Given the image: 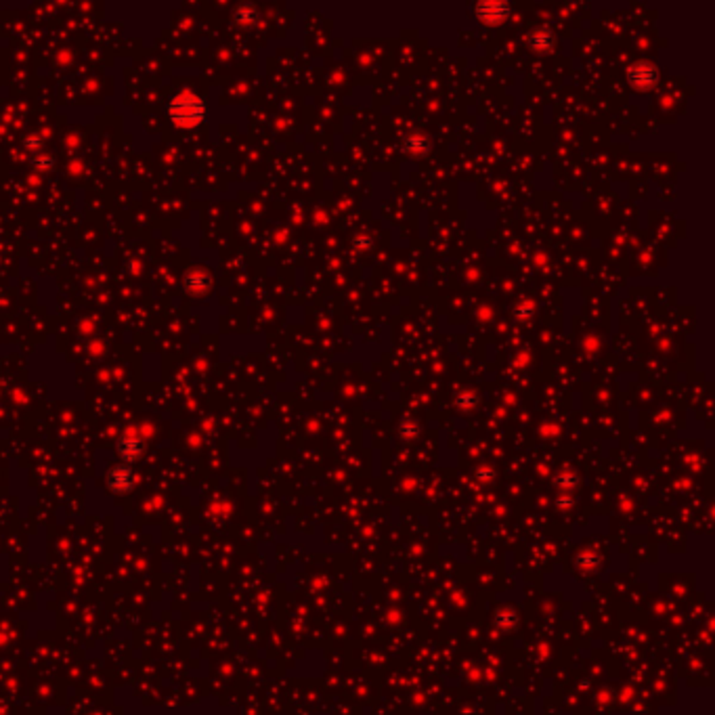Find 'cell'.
Returning a JSON list of instances; mask_svg holds the SVG:
<instances>
[{"label":"cell","mask_w":715,"mask_h":715,"mask_svg":"<svg viewBox=\"0 0 715 715\" xmlns=\"http://www.w3.org/2000/svg\"><path fill=\"white\" fill-rule=\"evenodd\" d=\"M166 113H168V118L174 126L189 130V128H195L204 122L206 103L199 95H195L191 90H183V93H179L170 99Z\"/></svg>","instance_id":"6da1fadb"},{"label":"cell","mask_w":715,"mask_h":715,"mask_svg":"<svg viewBox=\"0 0 715 715\" xmlns=\"http://www.w3.org/2000/svg\"><path fill=\"white\" fill-rule=\"evenodd\" d=\"M32 164L36 166L38 170H48L53 166V160L48 155H44V153H36V157L32 160Z\"/></svg>","instance_id":"277c9868"},{"label":"cell","mask_w":715,"mask_h":715,"mask_svg":"<svg viewBox=\"0 0 715 715\" xmlns=\"http://www.w3.org/2000/svg\"><path fill=\"white\" fill-rule=\"evenodd\" d=\"M235 21L239 26H250L252 21H256V11L252 6H241L237 13H235Z\"/></svg>","instance_id":"3957f363"},{"label":"cell","mask_w":715,"mask_h":715,"mask_svg":"<svg viewBox=\"0 0 715 715\" xmlns=\"http://www.w3.org/2000/svg\"><path fill=\"white\" fill-rule=\"evenodd\" d=\"M26 147L32 151H40V139H36V137H28V139H26Z\"/></svg>","instance_id":"5b68a950"},{"label":"cell","mask_w":715,"mask_h":715,"mask_svg":"<svg viewBox=\"0 0 715 715\" xmlns=\"http://www.w3.org/2000/svg\"><path fill=\"white\" fill-rule=\"evenodd\" d=\"M210 283H212V279H210V275L204 268H191L187 275H185V290H187L189 294H193V296L208 292Z\"/></svg>","instance_id":"7a4b0ae2"}]
</instances>
